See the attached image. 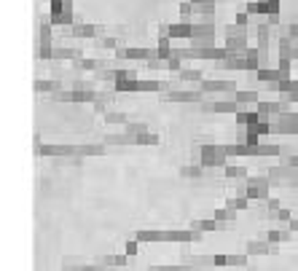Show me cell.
Here are the masks:
<instances>
[{
	"mask_svg": "<svg viewBox=\"0 0 298 271\" xmlns=\"http://www.w3.org/2000/svg\"><path fill=\"white\" fill-rule=\"evenodd\" d=\"M67 32L78 35V38H97V35H102V27L99 24H73Z\"/></svg>",
	"mask_w": 298,
	"mask_h": 271,
	"instance_id": "1",
	"label": "cell"
},
{
	"mask_svg": "<svg viewBox=\"0 0 298 271\" xmlns=\"http://www.w3.org/2000/svg\"><path fill=\"white\" fill-rule=\"evenodd\" d=\"M191 35H194V24L188 19H183L177 24H169V38H191Z\"/></svg>",
	"mask_w": 298,
	"mask_h": 271,
	"instance_id": "2",
	"label": "cell"
},
{
	"mask_svg": "<svg viewBox=\"0 0 298 271\" xmlns=\"http://www.w3.org/2000/svg\"><path fill=\"white\" fill-rule=\"evenodd\" d=\"M51 24L73 27V24H78V19H75V13H73V11H59V13H51Z\"/></svg>",
	"mask_w": 298,
	"mask_h": 271,
	"instance_id": "3",
	"label": "cell"
},
{
	"mask_svg": "<svg viewBox=\"0 0 298 271\" xmlns=\"http://www.w3.org/2000/svg\"><path fill=\"white\" fill-rule=\"evenodd\" d=\"M118 54L126 56V59H151V51H145V48H124Z\"/></svg>",
	"mask_w": 298,
	"mask_h": 271,
	"instance_id": "4",
	"label": "cell"
},
{
	"mask_svg": "<svg viewBox=\"0 0 298 271\" xmlns=\"http://www.w3.org/2000/svg\"><path fill=\"white\" fill-rule=\"evenodd\" d=\"M245 30H247V27H239L237 22H234V24H229L223 30V35H226V38H237V35H245Z\"/></svg>",
	"mask_w": 298,
	"mask_h": 271,
	"instance_id": "5",
	"label": "cell"
},
{
	"mask_svg": "<svg viewBox=\"0 0 298 271\" xmlns=\"http://www.w3.org/2000/svg\"><path fill=\"white\" fill-rule=\"evenodd\" d=\"M191 13H194V3H191V0H183V3H180V16L188 19Z\"/></svg>",
	"mask_w": 298,
	"mask_h": 271,
	"instance_id": "6",
	"label": "cell"
},
{
	"mask_svg": "<svg viewBox=\"0 0 298 271\" xmlns=\"http://www.w3.org/2000/svg\"><path fill=\"white\" fill-rule=\"evenodd\" d=\"M264 3H266L269 13H280V3H282V0H264ZM269 13H266V16H269Z\"/></svg>",
	"mask_w": 298,
	"mask_h": 271,
	"instance_id": "7",
	"label": "cell"
},
{
	"mask_svg": "<svg viewBox=\"0 0 298 271\" xmlns=\"http://www.w3.org/2000/svg\"><path fill=\"white\" fill-rule=\"evenodd\" d=\"M215 110H223V113H231V110H237V105H234V102H218V105H215Z\"/></svg>",
	"mask_w": 298,
	"mask_h": 271,
	"instance_id": "8",
	"label": "cell"
},
{
	"mask_svg": "<svg viewBox=\"0 0 298 271\" xmlns=\"http://www.w3.org/2000/svg\"><path fill=\"white\" fill-rule=\"evenodd\" d=\"M183 78H191V81H202V73H199V70H183Z\"/></svg>",
	"mask_w": 298,
	"mask_h": 271,
	"instance_id": "9",
	"label": "cell"
},
{
	"mask_svg": "<svg viewBox=\"0 0 298 271\" xmlns=\"http://www.w3.org/2000/svg\"><path fill=\"white\" fill-rule=\"evenodd\" d=\"M239 102H255V94L253 91H242V94H237Z\"/></svg>",
	"mask_w": 298,
	"mask_h": 271,
	"instance_id": "10",
	"label": "cell"
},
{
	"mask_svg": "<svg viewBox=\"0 0 298 271\" xmlns=\"http://www.w3.org/2000/svg\"><path fill=\"white\" fill-rule=\"evenodd\" d=\"M247 22H250V16H247V13H237V24L239 27H247Z\"/></svg>",
	"mask_w": 298,
	"mask_h": 271,
	"instance_id": "11",
	"label": "cell"
},
{
	"mask_svg": "<svg viewBox=\"0 0 298 271\" xmlns=\"http://www.w3.org/2000/svg\"><path fill=\"white\" fill-rule=\"evenodd\" d=\"M194 5H215V0H191Z\"/></svg>",
	"mask_w": 298,
	"mask_h": 271,
	"instance_id": "12",
	"label": "cell"
},
{
	"mask_svg": "<svg viewBox=\"0 0 298 271\" xmlns=\"http://www.w3.org/2000/svg\"><path fill=\"white\" fill-rule=\"evenodd\" d=\"M288 32L293 35V38H298V22H296V24H290V27H288Z\"/></svg>",
	"mask_w": 298,
	"mask_h": 271,
	"instance_id": "13",
	"label": "cell"
}]
</instances>
